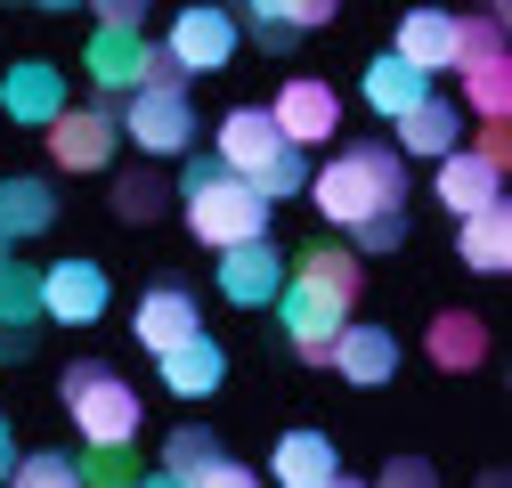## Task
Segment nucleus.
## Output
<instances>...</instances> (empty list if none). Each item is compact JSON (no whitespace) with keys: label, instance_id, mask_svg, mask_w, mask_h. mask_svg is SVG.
<instances>
[{"label":"nucleus","instance_id":"f257e3e1","mask_svg":"<svg viewBox=\"0 0 512 488\" xmlns=\"http://www.w3.org/2000/svg\"><path fill=\"white\" fill-rule=\"evenodd\" d=\"M309 196H317V212H326L334 228H366V220H382V212H407L399 196H407V163L382 147V139H350L326 171L309 179Z\"/></svg>","mask_w":512,"mask_h":488},{"label":"nucleus","instance_id":"f03ea898","mask_svg":"<svg viewBox=\"0 0 512 488\" xmlns=\"http://www.w3.org/2000/svg\"><path fill=\"white\" fill-rule=\"evenodd\" d=\"M179 212H187V228H196V244H220V253L269 236V204L252 196L244 179H228L212 155L187 163V179H179Z\"/></svg>","mask_w":512,"mask_h":488},{"label":"nucleus","instance_id":"7ed1b4c3","mask_svg":"<svg viewBox=\"0 0 512 488\" xmlns=\"http://www.w3.org/2000/svg\"><path fill=\"white\" fill-rule=\"evenodd\" d=\"M57 399L74 407V432H82L90 448H139V415H147V399H139L131 383H122L106 358H82V366H66Z\"/></svg>","mask_w":512,"mask_h":488},{"label":"nucleus","instance_id":"20e7f679","mask_svg":"<svg viewBox=\"0 0 512 488\" xmlns=\"http://www.w3.org/2000/svg\"><path fill=\"white\" fill-rule=\"evenodd\" d=\"M277 326H285L293 358H309V366H326V358H334V334L350 326V310H342L334 293H317V285H301V277L285 269V293H277Z\"/></svg>","mask_w":512,"mask_h":488},{"label":"nucleus","instance_id":"39448f33","mask_svg":"<svg viewBox=\"0 0 512 488\" xmlns=\"http://www.w3.org/2000/svg\"><path fill=\"white\" fill-rule=\"evenodd\" d=\"M269 122H277V139H285L293 155H301V147H326V139L342 131V98H334V82H317V74H293V82L277 90Z\"/></svg>","mask_w":512,"mask_h":488},{"label":"nucleus","instance_id":"423d86ee","mask_svg":"<svg viewBox=\"0 0 512 488\" xmlns=\"http://www.w3.org/2000/svg\"><path fill=\"white\" fill-rule=\"evenodd\" d=\"M106 301H114V285L98 261H49L41 269V318L49 326H98Z\"/></svg>","mask_w":512,"mask_h":488},{"label":"nucleus","instance_id":"0eeeda50","mask_svg":"<svg viewBox=\"0 0 512 488\" xmlns=\"http://www.w3.org/2000/svg\"><path fill=\"white\" fill-rule=\"evenodd\" d=\"M122 139H139L147 155H187V139H196V106H187V90H131V114H114Z\"/></svg>","mask_w":512,"mask_h":488},{"label":"nucleus","instance_id":"6e6552de","mask_svg":"<svg viewBox=\"0 0 512 488\" xmlns=\"http://www.w3.org/2000/svg\"><path fill=\"white\" fill-rule=\"evenodd\" d=\"M114 147H122L114 106H66L49 122V163L57 171H98V163H114Z\"/></svg>","mask_w":512,"mask_h":488},{"label":"nucleus","instance_id":"1a4fd4ad","mask_svg":"<svg viewBox=\"0 0 512 488\" xmlns=\"http://www.w3.org/2000/svg\"><path fill=\"white\" fill-rule=\"evenodd\" d=\"M285 155V139H277V122H269V106H236L228 122H220V139H212V163L228 171V179H261L269 163Z\"/></svg>","mask_w":512,"mask_h":488},{"label":"nucleus","instance_id":"9d476101","mask_svg":"<svg viewBox=\"0 0 512 488\" xmlns=\"http://www.w3.org/2000/svg\"><path fill=\"white\" fill-rule=\"evenodd\" d=\"M163 57L179 66V82H187V74H220L228 57H236V17H220V9H179Z\"/></svg>","mask_w":512,"mask_h":488},{"label":"nucleus","instance_id":"9b49d317","mask_svg":"<svg viewBox=\"0 0 512 488\" xmlns=\"http://www.w3.org/2000/svg\"><path fill=\"white\" fill-rule=\"evenodd\" d=\"M0 114L25 122V131H49L57 114H66V74L49 66V57H25V66L0 74Z\"/></svg>","mask_w":512,"mask_h":488},{"label":"nucleus","instance_id":"f8f14e48","mask_svg":"<svg viewBox=\"0 0 512 488\" xmlns=\"http://www.w3.org/2000/svg\"><path fill=\"white\" fill-rule=\"evenodd\" d=\"M220 293L236 301V310H269V301L285 293V253L261 236V244H236V253H220Z\"/></svg>","mask_w":512,"mask_h":488},{"label":"nucleus","instance_id":"ddd939ff","mask_svg":"<svg viewBox=\"0 0 512 488\" xmlns=\"http://www.w3.org/2000/svg\"><path fill=\"white\" fill-rule=\"evenodd\" d=\"M326 366H334L342 383H358V391H382V383L399 375V334L391 326H342Z\"/></svg>","mask_w":512,"mask_h":488},{"label":"nucleus","instance_id":"4468645a","mask_svg":"<svg viewBox=\"0 0 512 488\" xmlns=\"http://www.w3.org/2000/svg\"><path fill=\"white\" fill-rule=\"evenodd\" d=\"M131 334H139L155 358H163V350H179V342H196V334H204V318H196V293H187V285H155V293H139Z\"/></svg>","mask_w":512,"mask_h":488},{"label":"nucleus","instance_id":"2eb2a0df","mask_svg":"<svg viewBox=\"0 0 512 488\" xmlns=\"http://www.w3.org/2000/svg\"><path fill=\"white\" fill-rule=\"evenodd\" d=\"M439 204L456 212V220H472V212H488V204H504V171H488L472 147H456V155H439Z\"/></svg>","mask_w":512,"mask_h":488},{"label":"nucleus","instance_id":"dca6fc26","mask_svg":"<svg viewBox=\"0 0 512 488\" xmlns=\"http://www.w3.org/2000/svg\"><path fill=\"white\" fill-rule=\"evenodd\" d=\"M391 57H399V66H415L423 82H431V74H447V66H456V17H439V9H415V17H399V41H391Z\"/></svg>","mask_w":512,"mask_h":488},{"label":"nucleus","instance_id":"f3484780","mask_svg":"<svg viewBox=\"0 0 512 488\" xmlns=\"http://www.w3.org/2000/svg\"><path fill=\"white\" fill-rule=\"evenodd\" d=\"M220 383H228V350H220L212 334L163 350V391H171V399H212Z\"/></svg>","mask_w":512,"mask_h":488},{"label":"nucleus","instance_id":"a211bd4d","mask_svg":"<svg viewBox=\"0 0 512 488\" xmlns=\"http://www.w3.org/2000/svg\"><path fill=\"white\" fill-rule=\"evenodd\" d=\"M334 472H342V456H334L326 432H285V440L269 448V480H277V488H326Z\"/></svg>","mask_w":512,"mask_h":488},{"label":"nucleus","instance_id":"6ab92c4d","mask_svg":"<svg viewBox=\"0 0 512 488\" xmlns=\"http://www.w3.org/2000/svg\"><path fill=\"white\" fill-rule=\"evenodd\" d=\"M456 261L480 269V277H504V261H512V212H504V204L456 220Z\"/></svg>","mask_w":512,"mask_h":488},{"label":"nucleus","instance_id":"aec40b11","mask_svg":"<svg viewBox=\"0 0 512 488\" xmlns=\"http://www.w3.org/2000/svg\"><path fill=\"white\" fill-rule=\"evenodd\" d=\"M456 139H464V114L447 106V98H423L415 114H399V147H391V155H399V163H407V155H431V163H439V155H456Z\"/></svg>","mask_w":512,"mask_h":488},{"label":"nucleus","instance_id":"412c9836","mask_svg":"<svg viewBox=\"0 0 512 488\" xmlns=\"http://www.w3.org/2000/svg\"><path fill=\"white\" fill-rule=\"evenodd\" d=\"M431 366L439 375H472V366L488 358V318H472V310H447V318H431Z\"/></svg>","mask_w":512,"mask_h":488},{"label":"nucleus","instance_id":"4be33fe9","mask_svg":"<svg viewBox=\"0 0 512 488\" xmlns=\"http://www.w3.org/2000/svg\"><path fill=\"white\" fill-rule=\"evenodd\" d=\"M147 33H90V57H82V66L98 74V90H139V74H147Z\"/></svg>","mask_w":512,"mask_h":488},{"label":"nucleus","instance_id":"5701e85b","mask_svg":"<svg viewBox=\"0 0 512 488\" xmlns=\"http://www.w3.org/2000/svg\"><path fill=\"white\" fill-rule=\"evenodd\" d=\"M293 277H301V285H317V293H334L342 310H358V293H366V261L350 253V244H309Z\"/></svg>","mask_w":512,"mask_h":488},{"label":"nucleus","instance_id":"b1692460","mask_svg":"<svg viewBox=\"0 0 512 488\" xmlns=\"http://www.w3.org/2000/svg\"><path fill=\"white\" fill-rule=\"evenodd\" d=\"M423 98H431V82H423L415 66H399V57H391V49H382V57H374V66H366V106H374L382 122H399V114H415Z\"/></svg>","mask_w":512,"mask_h":488},{"label":"nucleus","instance_id":"393cba45","mask_svg":"<svg viewBox=\"0 0 512 488\" xmlns=\"http://www.w3.org/2000/svg\"><path fill=\"white\" fill-rule=\"evenodd\" d=\"M57 220V196H49V179H0V244H17V236H41Z\"/></svg>","mask_w":512,"mask_h":488},{"label":"nucleus","instance_id":"a878e982","mask_svg":"<svg viewBox=\"0 0 512 488\" xmlns=\"http://www.w3.org/2000/svg\"><path fill=\"white\" fill-rule=\"evenodd\" d=\"M472 66H504V9L456 17V74H472Z\"/></svg>","mask_w":512,"mask_h":488},{"label":"nucleus","instance_id":"bb28decb","mask_svg":"<svg viewBox=\"0 0 512 488\" xmlns=\"http://www.w3.org/2000/svg\"><path fill=\"white\" fill-rule=\"evenodd\" d=\"M212 464H220V440L204 432V423H179V432L163 440V472H171L179 488L196 480V472H212Z\"/></svg>","mask_w":512,"mask_h":488},{"label":"nucleus","instance_id":"cd10ccee","mask_svg":"<svg viewBox=\"0 0 512 488\" xmlns=\"http://www.w3.org/2000/svg\"><path fill=\"white\" fill-rule=\"evenodd\" d=\"M0 326H41V277L25 261H0Z\"/></svg>","mask_w":512,"mask_h":488},{"label":"nucleus","instance_id":"c85d7f7f","mask_svg":"<svg viewBox=\"0 0 512 488\" xmlns=\"http://www.w3.org/2000/svg\"><path fill=\"white\" fill-rule=\"evenodd\" d=\"M9 488H82V472H74V448H41V456H17Z\"/></svg>","mask_w":512,"mask_h":488},{"label":"nucleus","instance_id":"c756f323","mask_svg":"<svg viewBox=\"0 0 512 488\" xmlns=\"http://www.w3.org/2000/svg\"><path fill=\"white\" fill-rule=\"evenodd\" d=\"M74 472H82V488H139L131 448H90V456H74Z\"/></svg>","mask_w":512,"mask_h":488},{"label":"nucleus","instance_id":"7c9ffc66","mask_svg":"<svg viewBox=\"0 0 512 488\" xmlns=\"http://www.w3.org/2000/svg\"><path fill=\"white\" fill-rule=\"evenodd\" d=\"M163 204H171V188H163V179H147V171H131V179L114 188V220H131V228H147Z\"/></svg>","mask_w":512,"mask_h":488},{"label":"nucleus","instance_id":"2f4dec72","mask_svg":"<svg viewBox=\"0 0 512 488\" xmlns=\"http://www.w3.org/2000/svg\"><path fill=\"white\" fill-rule=\"evenodd\" d=\"M464 98L480 106V122H504V106H512V74H504V66H472V74H464Z\"/></svg>","mask_w":512,"mask_h":488},{"label":"nucleus","instance_id":"473e14b6","mask_svg":"<svg viewBox=\"0 0 512 488\" xmlns=\"http://www.w3.org/2000/svg\"><path fill=\"white\" fill-rule=\"evenodd\" d=\"M407 244V212H382V220H366V228H350V253L366 261V253H399Z\"/></svg>","mask_w":512,"mask_h":488},{"label":"nucleus","instance_id":"72a5a7b5","mask_svg":"<svg viewBox=\"0 0 512 488\" xmlns=\"http://www.w3.org/2000/svg\"><path fill=\"white\" fill-rule=\"evenodd\" d=\"M244 25L261 33L269 49H293V25H285V0H252V9H244Z\"/></svg>","mask_w":512,"mask_h":488},{"label":"nucleus","instance_id":"f704fd0d","mask_svg":"<svg viewBox=\"0 0 512 488\" xmlns=\"http://www.w3.org/2000/svg\"><path fill=\"white\" fill-rule=\"evenodd\" d=\"M382 488H439V480H431L423 456H391V464H382Z\"/></svg>","mask_w":512,"mask_h":488},{"label":"nucleus","instance_id":"c9c22d12","mask_svg":"<svg viewBox=\"0 0 512 488\" xmlns=\"http://www.w3.org/2000/svg\"><path fill=\"white\" fill-rule=\"evenodd\" d=\"M187 488H261V472H244V464H212V472H196V480H187Z\"/></svg>","mask_w":512,"mask_h":488},{"label":"nucleus","instance_id":"e433bc0d","mask_svg":"<svg viewBox=\"0 0 512 488\" xmlns=\"http://www.w3.org/2000/svg\"><path fill=\"white\" fill-rule=\"evenodd\" d=\"M285 25H293V33H317V25H334V0H285Z\"/></svg>","mask_w":512,"mask_h":488},{"label":"nucleus","instance_id":"4c0bfd02","mask_svg":"<svg viewBox=\"0 0 512 488\" xmlns=\"http://www.w3.org/2000/svg\"><path fill=\"white\" fill-rule=\"evenodd\" d=\"M472 155H480L488 171H504V163H512V131H504V122H488V131H480V147H472Z\"/></svg>","mask_w":512,"mask_h":488},{"label":"nucleus","instance_id":"58836bf2","mask_svg":"<svg viewBox=\"0 0 512 488\" xmlns=\"http://www.w3.org/2000/svg\"><path fill=\"white\" fill-rule=\"evenodd\" d=\"M33 342H41V326H0V358H33Z\"/></svg>","mask_w":512,"mask_h":488},{"label":"nucleus","instance_id":"ea45409f","mask_svg":"<svg viewBox=\"0 0 512 488\" xmlns=\"http://www.w3.org/2000/svg\"><path fill=\"white\" fill-rule=\"evenodd\" d=\"M9 472H17V432H9V415H0V488H9Z\"/></svg>","mask_w":512,"mask_h":488},{"label":"nucleus","instance_id":"a19ab883","mask_svg":"<svg viewBox=\"0 0 512 488\" xmlns=\"http://www.w3.org/2000/svg\"><path fill=\"white\" fill-rule=\"evenodd\" d=\"M139 488H179V480L171 472H139Z\"/></svg>","mask_w":512,"mask_h":488},{"label":"nucleus","instance_id":"79ce46f5","mask_svg":"<svg viewBox=\"0 0 512 488\" xmlns=\"http://www.w3.org/2000/svg\"><path fill=\"white\" fill-rule=\"evenodd\" d=\"M326 488H366V480H350V472H334V480H326Z\"/></svg>","mask_w":512,"mask_h":488},{"label":"nucleus","instance_id":"37998d69","mask_svg":"<svg viewBox=\"0 0 512 488\" xmlns=\"http://www.w3.org/2000/svg\"><path fill=\"white\" fill-rule=\"evenodd\" d=\"M480 488H504V472H488V480H480Z\"/></svg>","mask_w":512,"mask_h":488},{"label":"nucleus","instance_id":"c03bdc74","mask_svg":"<svg viewBox=\"0 0 512 488\" xmlns=\"http://www.w3.org/2000/svg\"><path fill=\"white\" fill-rule=\"evenodd\" d=\"M0 261H9V244H0Z\"/></svg>","mask_w":512,"mask_h":488}]
</instances>
